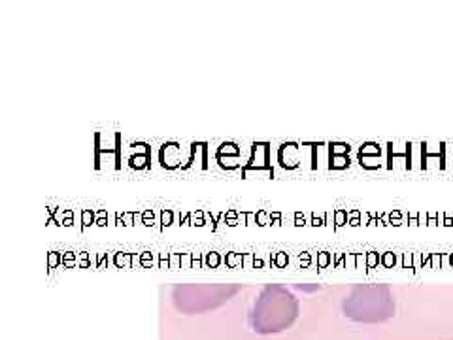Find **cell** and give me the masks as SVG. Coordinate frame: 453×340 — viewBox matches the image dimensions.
Returning <instances> with one entry per match:
<instances>
[{"mask_svg": "<svg viewBox=\"0 0 453 340\" xmlns=\"http://www.w3.org/2000/svg\"><path fill=\"white\" fill-rule=\"evenodd\" d=\"M393 310V297L386 286H357L344 301L346 316L359 321H381Z\"/></svg>", "mask_w": 453, "mask_h": 340, "instance_id": "1", "label": "cell"}, {"mask_svg": "<svg viewBox=\"0 0 453 340\" xmlns=\"http://www.w3.org/2000/svg\"><path fill=\"white\" fill-rule=\"evenodd\" d=\"M295 301L289 293H266L255 305L253 325L259 331H278L295 318Z\"/></svg>", "mask_w": 453, "mask_h": 340, "instance_id": "2", "label": "cell"}, {"mask_svg": "<svg viewBox=\"0 0 453 340\" xmlns=\"http://www.w3.org/2000/svg\"><path fill=\"white\" fill-rule=\"evenodd\" d=\"M81 218H83V227H89L93 223V212L91 210H83Z\"/></svg>", "mask_w": 453, "mask_h": 340, "instance_id": "3", "label": "cell"}, {"mask_svg": "<svg viewBox=\"0 0 453 340\" xmlns=\"http://www.w3.org/2000/svg\"><path fill=\"white\" fill-rule=\"evenodd\" d=\"M170 223H173V212L165 210V212H163V225L166 227V225H170Z\"/></svg>", "mask_w": 453, "mask_h": 340, "instance_id": "4", "label": "cell"}, {"mask_svg": "<svg viewBox=\"0 0 453 340\" xmlns=\"http://www.w3.org/2000/svg\"><path fill=\"white\" fill-rule=\"evenodd\" d=\"M218 263H219V255H218V253H210L208 265H211V267H218Z\"/></svg>", "mask_w": 453, "mask_h": 340, "instance_id": "5", "label": "cell"}, {"mask_svg": "<svg viewBox=\"0 0 453 340\" xmlns=\"http://www.w3.org/2000/svg\"><path fill=\"white\" fill-rule=\"evenodd\" d=\"M286 263H288L286 253H278V255H276V265H278V267H283Z\"/></svg>", "mask_w": 453, "mask_h": 340, "instance_id": "6", "label": "cell"}, {"mask_svg": "<svg viewBox=\"0 0 453 340\" xmlns=\"http://www.w3.org/2000/svg\"><path fill=\"white\" fill-rule=\"evenodd\" d=\"M57 261H59V255H57V251H51V255H50V267H55Z\"/></svg>", "mask_w": 453, "mask_h": 340, "instance_id": "7", "label": "cell"}, {"mask_svg": "<svg viewBox=\"0 0 453 340\" xmlns=\"http://www.w3.org/2000/svg\"><path fill=\"white\" fill-rule=\"evenodd\" d=\"M253 267H263V261H261V259H255V261H253Z\"/></svg>", "mask_w": 453, "mask_h": 340, "instance_id": "8", "label": "cell"}]
</instances>
